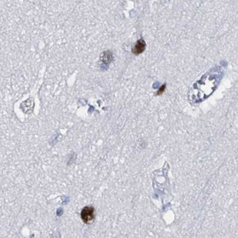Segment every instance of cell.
I'll return each instance as SVG.
<instances>
[{
    "label": "cell",
    "instance_id": "7a4b0ae2",
    "mask_svg": "<svg viewBox=\"0 0 238 238\" xmlns=\"http://www.w3.org/2000/svg\"><path fill=\"white\" fill-rule=\"evenodd\" d=\"M146 42L144 41V39H139L138 40L136 41V43H135L134 47L132 49V53L134 55H139L141 53H142L145 51L146 49Z\"/></svg>",
    "mask_w": 238,
    "mask_h": 238
},
{
    "label": "cell",
    "instance_id": "3957f363",
    "mask_svg": "<svg viewBox=\"0 0 238 238\" xmlns=\"http://www.w3.org/2000/svg\"><path fill=\"white\" fill-rule=\"evenodd\" d=\"M100 59L104 63L109 64L112 60V53H111L109 51H105V52L103 53L102 55H101Z\"/></svg>",
    "mask_w": 238,
    "mask_h": 238
},
{
    "label": "cell",
    "instance_id": "6da1fadb",
    "mask_svg": "<svg viewBox=\"0 0 238 238\" xmlns=\"http://www.w3.org/2000/svg\"><path fill=\"white\" fill-rule=\"evenodd\" d=\"M81 218L84 223H91L95 219V209L94 207L87 206L83 208L81 213Z\"/></svg>",
    "mask_w": 238,
    "mask_h": 238
},
{
    "label": "cell",
    "instance_id": "277c9868",
    "mask_svg": "<svg viewBox=\"0 0 238 238\" xmlns=\"http://www.w3.org/2000/svg\"><path fill=\"white\" fill-rule=\"evenodd\" d=\"M165 90H166V84L162 85V86L159 88V90H158L157 95H161L164 92V91H165Z\"/></svg>",
    "mask_w": 238,
    "mask_h": 238
}]
</instances>
